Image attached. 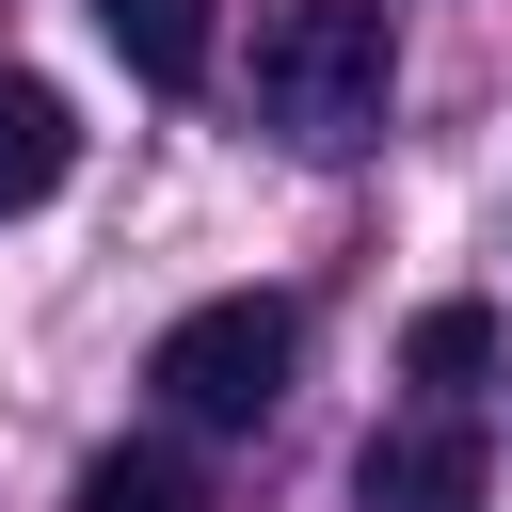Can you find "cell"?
<instances>
[{"instance_id": "1", "label": "cell", "mask_w": 512, "mask_h": 512, "mask_svg": "<svg viewBox=\"0 0 512 512\" xmlns=\"http://www.w3.org/2000/svg\"><path fill=\"white\" fill-rule=\"evenodd\" d=\"M384 96H400V32H384V0H288V16L256 32V112H272L304 160L384 144Z\"/></svg>"}, {"instance_id": "2", "label": "cell", "mask_w": 512, "mask_h": 512, "mask_svg": "<svg viewBox=\"0 0 512 512\" xmlns=\"http://www.w3.org/2000/svg\"><path fill=\"white\" fill-rule=\"evenodd\" d=\"M288 352H304V320H288V288H224V304H192V320H160V352H144V384H160V416H192V432H256V416L288 400Z\"/></svg>"}, {"instance_id": "3", "label": "cell", "mask_w": 512, "mask_h": 512, "mask_svg": "<svg viewBox=\"0 0 512 512\" xmlns=\"http://www.w3.org/2000/svg\"><path fill=\"white\" fill-rule=\"evenodd\" d=\"M480 496H496V432H480L464 400L368 432V512H480Z\"/></svg>"}, {"instance_id": "4", "label": "cell", "mask_w": 512, "mask_h": 512, "mask_svg": "<svg viewBox=\"0 0 512 512\" xmlns=\"http://www.w3.org/2000/svg\"><path fill=\"white\" fill-rule=\"evenodd\" d=\"M64 160H80V112H64L32 64H0V208H48Z\"/></svg>"}, {"instance_id": "5", "label": "cell", "mask_w": 512, "mask_h": 512, "mask_svg": "<svg viewBox=\"0 0 512 512\" xmlns=\"http://www.w3.org/2000/svg\"><path fill=\"white\" fill-rule=\"evenodd\" d=\"M96 32L128 48V80H160V96H192L208 80V0H96Z\"/></svg>"}, {"instance_id": "6", "label": "cell", "mask_w": 512, "mask_h": 512, "mask_svg": "<svg viewBox=\"0 0 512 512\" xmlns=\"http://www.w3.org/2000/svg\"><path fill=\"white\" fill-rule=\"evenodd\" d=\"M400 368H416L432 400H464V384L496 368V304H416V320H400Z\"/></svg>"}, {"instance_id": "7", "label": "cell", "mask_w": 512, "mask_h": 512, "mask_svg": "<svg viewBox=\"0 0 512 512\" xmlns=\"http://www.w3.org/2000/svg\"><path fill=\"white\" fill-rule=\"evenodd\" d=\"M80 512H192V464L176 448H96L80 464Z\"/></svg>"}]
</instances>
